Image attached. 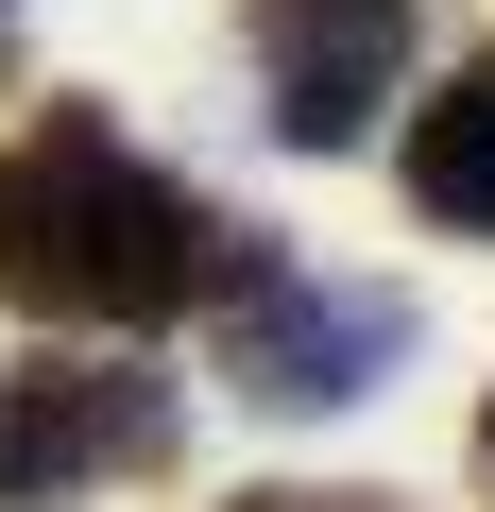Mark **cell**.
I'll return each instance as SVG.
<instances>
[{"instance_id": "obj_1", "label": "cell", "mask_w": 495, "mask_h": 512, "mask_svg": "<svg viewBox=\"0 0 495 512\" xmlns=\"http://www.w3.org/2000/svg\"><path fill=\"white\" fill-rule=\"evenodd\" d=\"M239 274H274L257 222H222L154 154H120L103 103H52L35 137H0V308L35 325H188Z\"/></svg>"}, {"instance_id": "obj_5", "label": "cell", "mask_w": 495, "mask_h": 512, "mask_svg": "<svg viewBox=\"0 0 495 512\" xmlns=\"http://www.w3.org/2000/svg\"><path fill=\"white\" fill-rule=\"evenodd\" d=\"M410 205L444 239H495V52H461L427 103H410Z\"/></svg>"}, {"instance_id": "obj_6", "label": "cell", "mask_w": 495, "mask_h": 512, "mask_svg": "<svg viewBox=\"0 0 495 512\" xmlns=\"http://www.w3.org/2000/svg\"><path fill=\"white\" fill-rule=\"evenodd\" d=\"M239 512H393V495H239Z\"/></svg>"}, {"instance_id": "obj_7", "label": "cell", "mask_w": 495, "mask_h": 512, "mask_svg": "<svg viewBox=\"0 0 495 512\" xmlns=\"http://www.w3.org/2000/svg\"><path fill=\"white\" fill-rule=\"evenodd\" d=\"M478 478H495V393H478Z\"/></svg>"}, {"instance_id": "obj_8", "label": "cell", "mask_w": 495, "mask_h": 512, "mask_svg": "<svg viewBox=\"0 0 495 512\" xmlns=\"http://www.w3.org/2000/svg\"><path fill=\"white\" fill-rule=\"evenodd\" d=\"M0 18H18V0H0Z\"/></svg>"}, {"instance_id": "obj_2", "label": "cell", "mask_w": 495, "mask_h": 512, "mask_svg": "<svg viewBox=\"0 0 495 512\" xmlns=\"http://www.w3.org/2000/svg\"><path fill=\"white\" fill-rule=\"evenodd\" d=\"M393 359H410V291H376V274H291L274 256V274L222 291V393L274 410V427L393 393Z\"/></svg>"}, {"instance_id": "obj_4", "label": "cell", "mask_w": 495, "mask_h": 512, "mask_svg": "<svg viewBox=\"0 0 495 512\" xmlns=\"http://www.w3.org/2000/svg\"><path fill=\"white\" fill-rule=\"evenodd\" d=\"M257 103L291 154H359L410 86V0H257Z\"/></svg>"}, {"instance_id": "obj_3", "label": "cell", "mask_w": 495, "mask_h": 512, "mask_svg": "<svg viewBox=\"0 0 495 512\" xmlns=\"http://www.w3.org/2000/svg\"><path fill=\"white\" fill-rule=\"evenodd\" d=\"M188 393L154 359H18L0 376V512H69L103 478H171Z\"/></svg>"}]
</instances>
